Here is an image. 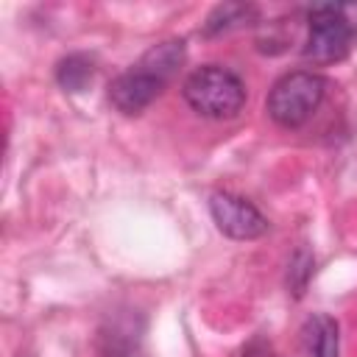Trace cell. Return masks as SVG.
Here are the masks:
<instances>
[{
  "label": "cell",
  "mask_w": 357,
  "mask_h": 357,
  "mask_svg": "<svg viewBox=\"0 0 357 357\" xmlns=\"http://www.w3.org/2000/svg\"><path fill=\"white\" fill-rule=\"evenodd\" d=\"M340 17L346 20V25L351 28V33H357V3H337Z\"/></svg>",
  "instance_id": "9c48e42d"
},
{
  "label": "cell",
  "mask_w": 357,
  "mask_h": 357,
  "mask_svg": "<svg viewBox=\"0 0 357 357\" xmlns=\"http://www.w3.org/2000/svg\"><path fill=\"white\" fill-rule=\"evenodd\" d=\"M301 340L312 357H340V335H337V321L315 312L304 321L301 326Z\"/></svg>",
  "instance_id": "8992f818"
},
{
  "label": "cell",
  "mask_w": 357,
  "mask_h": 357,
  "mask_svg": "<svg viewBox=\"0 0 357 357\" xmlns=\"http://www.w3.org/2000/svg\"><path fill=\"white\" fill-rule=\"evenodd\" d=\"M165 86H167V78H162L151 64L139 59L131 70L120 73L109 84V103L123 114H139L162 95Z\"/></svg>",
  "instance_id": "277c9868"
},
{
  "label": "cell",
  "mask_w": 357,
  "mask_h": 357,
  "mask_svg": "<svg viewBox=\"0 0 357 357\" xmlns=\"http://www.w3.org/2000/svg\"><path fill=\"white\" fill-rule=\"evenodd\" d=\"M254 20H257V8H254V6H245V3H220V6H215L212 14L206 17L204 33H206V36L226 33V31L251 25Z\"/></svg>",
  "instance_id": "52a82bcc"
},
{
  "label": "cell",
  "mask_w": 357,
  "mask_h": 357,
  "mask_svg": "<svg viewBox=\"0 0 357 357\" xmlns=\"http://www.w3.org/2000/svg\"><path fill=\"white\" fill-rule=\"evenodd\" d=\"M245 357H279V354H273V349H271L268 343H262V340H254V343L245 349Z\"/></svg>",
  "instance_id": "30bf717a"
},
{
  "label": "cell",
  "mask_w": 357,
  "mask_h": 357,
  "mask_svg": "<svg viewBox=\"0 0 357 357\" xmlns=\"http://www.w3.org/2000/svg\"><path fill=\"white\" fill-rule=\"evenodd\" d=\"M92 75H95V64L84 53H73V56L61 59L56 67V78H59L61 89H67V92H81L92 81Z\"/></svg>",
  "instance_id": "ba28073f"
},
{
  "label": "cell",
  "mask_w": 357,
  "mask_h": 357,
  "mask_svg": "<svg viewBox=\"0 0 357 357\" xmlns=\"http://www.w3.org/2000/svg\"><path fill=\"white\" fill-rule=\"evenodd\" d=\"M324 92H326V81L318 73L296 70V73L282 75L271 86L265 106L273 123L284 128H298L315 114V109L324 100Z\"/></svg>",
  "instance_id": "7a4b0ae2"
},
{
  "label": "cell",
  "mask_w": 357,
  "mask_h": 357,
  "mask_svg": "<svg viewBox=\"0 0 357 357\" xmlns=\"http://www.w3.org/2000/svg\"><path fill=\"white\" fill-rule=\"evenodd\" d=\"M209 212L218 223V229L234 240H254L268 231L265 215L245 198L231 195V192H212L209 198Z\"/></svg>",
  "instance_id": "5b68a950"
},
{
  "label": "cell",
  "mask_w": 357,
  "mask_h": 357,
  "mask_svg": "<svg viewBox=\"0 0 357 357\" xmlns=\"http://www.w3.org/2000/svg\"><path fill=\"white\" fill-rule=\"evenodd\" d=\"M184 100L201 117L231 120L245 106V86L231 70H226L220 64H204L187 75Z\"/></svg>",
  "instance_id": "6da1fadb"
},
{
  "label": "cell",
  "mask_w": 357,
  "mask_h": 357,
  "mask_svg": "<svg viewBox=\"0 0 357 357\" xmlns=\"http://www.w3.org/2000/svg\"><path fill=\"white\" fill-rule=\"evenodd\" d=\"M307 20H310V36L304 42V56L315 64H332V61L346 59L354 33L340 17L337 3L312 6Z\"/></svg>",
  "instance_id": "3957f363"
}]
</instances>
